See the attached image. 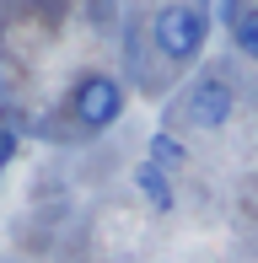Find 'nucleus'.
Listing matches in <instances>:
<instances>
[{
    "label": "nucleus",
    "instance_id": "423d86ee",
    "mask_svg": "<svg viewBox=\"0 0 258 263\" xmlns=\"http://www.w3.org/2000/svg\"><path fill=\"white\" fill-rule=\"evenodd\" d=\"M145 161H156L161 172H167V166H183V161H189V151H183L172 135H151V156Z\"/></svg>",
    "mask_w": 258,
    "mask_h": 263
},
{
    "label": "nucleus",
    "instance_id": "20e7f679",
    "mask_svg": "<svg viewBox=\"0 0 258 263\" xmlns=\"http://www.w3.org/2000/svg\"><path fill=\"white\" fill-rule=\"evenodd\" d=\"M135 188L145 194V204H151V210H161V215L178 204V194H172V177L161 172L156 161H140V166H135Z\"/></svg>",
    "mask_w": 258,
    "mask_h": 263
},
{
    "label": "nucleus",
    "instance_id": "f03ea898",
    "mask_svg": "<svg viewBox=\"0 0 258 263\" xmlns=\"http://www.w3.org/2000/svg\"><path fill=\"white\" fill-rule=\"evenodd\" d=\"M70 107H76V118L86 129H108L124 118V86L113 76H102V70H91V76L76 81V91H70Z\"/></svg>",
    "mask_w": 258,
    "mask_h": 263
},
{
    "label": "nucleus",
    "instance_id": "0eeeda50",
    "mask_svg": "<svg viewBox=\"0 0 258 263\" xmlns=\"http://www.w3.org/2000/svg\"><path fill=\"white\" fill-rule=\"evenodd\" d=\"M215 16H220V22H226V27H231V22H237V16H242V6H237V0H215Z\"/></svg>",
    "mask_w": 258,
    "mask_h": 263
},
{
    "label": "nucleus",
    "instance_id": "f257e3e1",
    "mask_svg": "<svg viewBox=\"0 0 258 263\" xmlns=\"http://www.w3.org/2000/svg\"><path fill=\"white\" fill-rule=\"evenodd\" d=\"M151 38H156V54H161V59L189 65V59H199V49H205V38H210V16H205L199 6H189V0L161 6V11H156V27H151Z\"/></svg>",
    "mask_w": 258,
    "mask_h": 263
},
{
    "label": "nucleus",
    "instance_id": "39448f33",
    "mask_svg": "<svg viewBox=\"0 0 258 263\" xmlns=\"http://www.w3.org/2000/svg\"><path fill=\"white\" fill-rule=\"evenodd\" d=\"M231 43H237V54L258 59V6H242V16L231 22Z\"/></svg>",
    "mask_w": 258,
    "mask_h": 263
},
{
    "label": "nucleus",
    "instance_id": "6e6552de",
    "mask_svg": "<svg viewBox=\"0 0 258 263\" xmlns=\"http://www.w3.org/2000/svg\"><path fill=\"white\" fill-rule=\"evenodd\" d=\"M16 156V135H0V161H11Z\"/></svg>",
    "mask_w": 258,
    "mask_h": 263
},
{
    "label": "nucleus",
    "instance_id": "7ed1b4c3",
    "mask_svg": "<svg viewBox=\"0 0 258 263\" xmlns=\"http://www.w3.org/2000/svg\"><path fill=\"white\" fill-rule=\"evenodd\" d=\"M231 107H237V91H231L226 76H199L189 91V124L194 129H226Z\"/></svg>",
    "mask_w": 258,
    "mask_h": 263
}]
</instances>
